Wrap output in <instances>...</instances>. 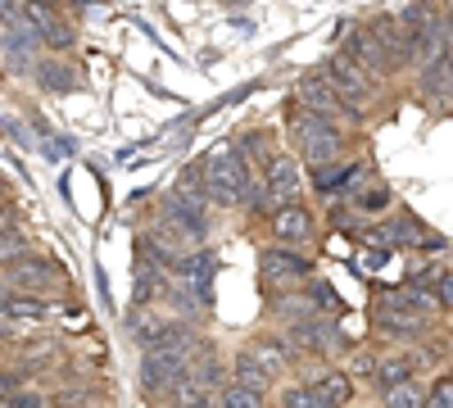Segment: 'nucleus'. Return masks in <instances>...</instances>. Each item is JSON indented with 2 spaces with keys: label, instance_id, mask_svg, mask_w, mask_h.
<instances>
[{
  "label": "nucleus",
  "instance_id": "obj_3",
  "mask_svg": "<svg viewBox=\"0 0 453 408\" xmlns=\"http://www.w3.org/2000/svg\"><path fill=\"white\" fill-rule=\"evenodd\" d=\"M290 100H295L299 109H313V114H322V119H331V123H340V127H349V132H358V127L372 123V109L354 104L345 91L326 78L322 68H318V73H304V78L295 82Z\"/></svg>",
  "mask_w": 453,
  "mask_h": 408
},
{
  "label": "nucleus",
  "instance_id": "obj_22",
  "mask_svg": "<svg viewBox=\"0 0 453 408\" xmlns=\"http://www.w3.org/2000/svg\"><path fill=\"white\" fill-rule=\"evenodd\" d=\"M422 367H418V354H381V367H376V377H372V386H376V395L381 390H390V386H399V381H408V377H418Z\"/></svg>",
  "mask_w": 453,
  "mask_h": 408
},
{
  "label": "nucleus",
  "instance_id": "obj_24",
  "mask_svg": "<svg viewBox=\"0 0 453 408\" xmlns=\"http://www.w3.org/2000/svg\"><path fill=\"white\" fill-rule=\"evenodd\" d=\"M426 399H431V390L422 386V377H408V381L381 390V408H426Z\"/></svg>",
  "mask_w": 453,
  "mask_h": 408
},
{
  "label": "nucleus",
  "instance_id": "obj_11",
  "mask_svg": "<svg viewBox=\"0 0 453 408\" xmlns=\"http://www.w3.org/2000/svg\"><path fill=\"white\" fill-rule=\"evenodd\" d=\"M286 336L304 350V354H318V358H340L349 350V336H345V327H340L335 318L318 313V318H304V322H290L286 327Z\"/></svg>",
  "mask_w": 453,
  "mask_h": 408
},
{
  "label": "nucleus",
  "instance_id": "obj_6",
  "mask_svg": "<svg viewBox=\"0 0 453 408\" xmlns=\"http://www.w3.org/2000/svg\"><path fill=\"white\" fill-rule=\"evenodd\" d=\"M258 277H263V286H273V295L299 290L313 281V258L290 250V245H263L258 250Z\"/></svg>",
  "mask_w": 453,
  "mask_h": 408
},
{
  "label": "nucleus",
  "instance_id": "obj_7",
  "mask_svg": "<svg viewBox=\"0 0 453 408\" xmlns=\"http://www.w3.org/2000/svg\"><path fill=\"white\" fill-rule=\"evenodd\" d=\"M372 327L390 341H418L422 331L431 327V313L412 309L403 290H381L376 295V313H372Z\"/></svg>",
  "mask_w": 453,
  "mask_h": 408
},
{
  "label": "nucleus",
  "instance_id": "obj_33",
  "mask_svg": "<svg viewBox=\"0 0 453 408\" xmlns=\"http://www.w3.org/2000/svg\"><path fill=\"white\" fill-rule=\"evenodd\" d=\"M309 290H313V300H318V309H322L326 318H331V313H340V300H335V290H331V286H326L322 277H313V281H309Z\"/></svg>",
  "mask_w": 453,
  "mask_h": 408
},
{
  "label": "nucleus",
  "instance_id": "obj_13",
  "mask_svg": "<svg viewBox=\"0 0 453 408\" xmlns=\"http://www.w3.org/2000/svg\"><path fill=\"white\" fill-rule=\"evenodd\" d=\"M64 281V268L46 254H27L19 264H5V290H23V295H46Z\"/></svg>",
  "mask_w": 453,
  "mask_h": 408
},
{
  "label": "nucleus",
  "instance_id": "obj_38",
  "mask_svg": "<svg viewBox=\"0 0 453 408\" xmlns=\"http://www.w3.org/2000/svg\"><path fill=\"white\" fill-rule=\"evenodd\" d=\"M32 5H55V10H59V5H64V0H32Z\"/></svg>",
  "mask_w": 453,
  "mask_h": 408
},
{
  "label": "nucleus",
  "instance_id": "obj_29",
  "mask_svg": "<svg viewBox=\"0 0 453 408\" xmlns=\"http://www.w3.org/2000/svg\"><path fill=\"white\" fill-rule=\"evenodd\" d=\"M236 141H241V150H245V155H250V159H254L258 168H263V164H268V159L277 155V145H273V132H263V127H250V132H241Z\"/></svg>",
  "mask_w": 453,
  "mask_h": 408
},
{
  "label": "nucleus",
  "instance_id": "obj_10",
  "mask_svg": "<svg viewBox=\"0 0 453 408\" xmlns=\"http://www.w3.org/2000/svg\"><path fill=\"white\" fill-rule=\"evenodd\" d=\"M263 181H268V204L273 213L286 209V204H299L309 191V168L299 164L295 150H277L268 164H263Z\"/></svg>",
  "mask_w": 453,
  "mask_h": 408
},
{
  "label": "nucleus",
  "instance_id": "obj_18",
  "mask_svg": "<svg viewBox=\"0 0 453 408\" xmlns=\"http://www.w3.org/2000/svg\"><path fill=\"white\" fill-rule=\"evenodd\" d=\"M191 381H200L204 390H222L226 381H232V363L222 358V350L213 345V341H204L200 350H196V363H191Z\"/></svg>",
  "mask_w": 453,
  "mask_h": 408
},
{
  "label": "nucleus",
  "instance_id": "obj_1",
  "mask_svg": "<svg viewBox=\"0 0 453 408\" xmlns=\"http://www.w3.org/2000/svg\"><path fill=\"white\" fill-rule=\"evenodd\" d=\"M286 141H290V150L299 155L304 168H326V164H340L349 155L354 132L322 119V114H313V109H299L290 100L286 104Z\"/></svg>",
  "mask_w": 453,
  "mask_h": 408
},
{
  "label": "nucleus",
  "instance_id": "obj_12",
  "mask_svg": "<svg viewBox=\"0 0 453 408\" xmlns=\"http://www.w3.org/2000/svg\"><path fill=\"white\" fill-rule=\"evenodd\" d=\"M340 50H345L349 59H358L376 82H395V78H390V50H386L381 36H376L372 23H354V27L345 32V42H340Z\"/></svg>",
  "mask_w": 453,
  "mask_h": 408
},
{
  "label": "nucleus",
  "instance_id": "obj_14",
  "mask_svg": "<svg viewBox=\"0 0 453 408\" xmlns=\"http://www.w3.org/2000/svg\"><path fill=\"white\" fill-rule=\"evenodd\" d=\"M268 236H273L277 245L304 250V245L318 241V218H313V209H309L304 200H299V204H286V209H277V213L268 218Z\"/></svg>",
  "mask_w": 453,
  "mask_h": 408
},
{
  "label": "nucleus",
  "instance_id": "obj_2",
  "mask_svg": "<svg viewBox=\"0 0 453 408\" xmlns=\"http://www.w3.org/2000/svg\"><path fill=\"white\" fill-rule=\"evenodd\" d=\"M204 173H209V200L213 209H241L250 181L258 177V164L241 150V141H222L204 155Z\"/></svg>",
  "mask_w": 453,
  "mask_h": 408
},
{
  "label": "nucleus",
  "instance_id": "obj_25",
  "mask_svg": "<svg viewBox=\"0 0 453 408\" xmlns=\"http://www.w3.org/2000/svg\"><path fill=\"white\" fill-rule=\"evenodd\" d=\"M159 408H218V395H213V390H204L200 381H186V386H177Z\"/></svg>",
  "mask_w": 453,
  "mask_h": 408
},
{
  "label": "nucleus",
  "instance_id": "obj_21",
  "mask_svg": "<svg viewBox=\"0 0 453 408\" xmlns=\"http://www.w3.org/2000/svg\"><path fill=\"white\" fill-rule=\"evenodd\" d=\"M232 381H241V386H250V390H258V395H273V386H277V377H273L245 345H241L236 358H232Z\"/></svg>",
  "mask_w": 453,
  "mask_h": 408
},
{
  "label": "nucleus",
  "instance_id": "obj_30",
  "mask_svg": "<svg viewBox=\"0 0 453 408\" xmlns=\"http://www.w3.org/2000/svg\"><path fill=\"white\" fill-rule=\"evenodd\" d=\"M27 254H32L27 236L14 232V227H5V236H0V258H5V264H19V258H27Z\"/></svg>",
  "mask_w": 453,
  "mask_h": 408
},
{
  "label": "nucleus",
  "instance_id": "obj_37",
  "mask_svg": "<svg viewBox=\"0 0 453 408\" xmlns=\"http://www.w3.org/2000/svg\"><path fill=\"white\" fill-rule=\"evenodd\" d=\"M426 408H449V404H444V399H440V395L431 390V399H426Z\"/></svg>",
  "mask_w": 453,
  "mask_h": 408
},
{
  "label": "nucleus",
  "instance_id": "obj_28",
  "mask_svg": "<svg viewBox=\"0 0 453 408\" xmlns=\"http://www.w3.org/2000/svg\"><path fill=\"white\" fill-rule=\"evenodd\" d=\"M218 408H268V395H258V390H250L241 381H226L218 390Z\"/></svg>",
  "mask_w": 453,
  "mask_h": 408
},
{
  "label": "nucleus",
  "instance_id": "obj_19",
  "mask_svg": "<svg viewBox=\"0 0 453 408\" xmlns=\"http://www.w3.org/2000/svg\"><path fill=\"white\" fill-rule=\"evenodd\" d=\"M173 191L181 196V200H191L196 209H213V200H209V173H204V159H191L181 173H177V181H173Z\"/></svg>",
  "mask_w": 453,
  "mask_h": 408
},
{
  "label": "nucleus",
  "instance_id": "obj_4",
  "mask_svg": "<svg viewBox=\"0 0 453 408\" xmlns=\"http://www.w3.org/2000/svg\"><path fill=\"white\" fill-rule=\"evenodd\" d=\"M200 345H155V350H141V395L164 404L177 386L191 381V363H196Z\"/></svg>",
  "mask_w": 453,
  "mask_h": 408
},
{
  "label": "nucleus",
  "instance_id": "obj_31",
  "mask_svg": "<svg viewBox=\"0 0 453 408\" xmlns=\"http://www.w3.org/2000/svg\"><path fill=\"white\" fill-rule=\"evenodd\" d=\"M91 399H96V386H68V390H59L50 404H55V408H91Z\"/></svg>",
  "mask_w": 453,
  "mask_h": 408
},
{
  "label": "nucleus",
  "instance_id": "obj_9",
  "mask_svg": "<svg viewBox=\"0 0 453 408\" xmlns=\"http://www.w3.org/2000/svg\"><path fill=\"white\" fill-rule=\"evenodd\" d=\"M322 73H326V78L340 87V91H345L354 104H363V109H372V114H376V109H381V96H386V82H376L372 78V73L358 64V59H349L345 50H335L326 64H322Z\"/></svg>",
  "mask_w": 453,
  "mask_h": 408
},
{
  "label": "nucleus",
  "instance_id": "obj_15",
  "mask_svg": "<svg viewBox=\"0 0 453 408\" xmlns=\"http://www.w3.org/2000/svg\"><path fill=\"white\" fill-rule=\"evenodd\" d=\"M23 19H32V32H36V42H42L46 50H73L78 46V27H73L55 5H32V0H23Z\"/></svg>",
  "mask_w": 453,
  "mask_h": 408
},
{
  "label": "nucleus",
  "instance_id": "obj_35",
  "mask_svg": "<svg viewBox=\"0 0 453 408\" xmlns=\"http://www.w3.org/2000/svg\"><path fill=\"white\" fill-rule=\"evenodd\" d=\"M435 295H440V304H444V309H453V268H444V273H440Z\"/></svg>",
  "mask_w": 453,
  "mask_h": 408
},
{
  "label": "nucleus",
  "instance_id": "obj_17",
  "mask_svg": "<svg viewBox=\"0 0 453 408\" xmlns=\"http://www.w3.org/2000/svg\"><path fill=\"white\" fill-rule=\"evenodd\" d=\"M32 78H36V87H42L46 96H73V91H78L82 87V73L78 68H73V59H36V68H32Z\"/></svg>",
  "mask_w": 453,
  "mask_h": 408
},
{
  "label": "nucleus",
  "instance_id": "obj_8",
  "mask_svg": "<svg viewBox=\"0 0 453 408\" xmlns=\"http://www.w3.org/2000/svg\"><path fill=\"white\" fill-rule=\"evenodd\" d=\"M159 227L181 250H200V245H209V209H196L191 200H181L177 191H168L159 200Z\"/></svg>",
  "mask_w": 453,
  "mask_h": 408
},
{
  "label": "nucleus",
  "instance_id": "obj_27",
  "mask_svg": "<svg viewBox=\"0 0 453 408\" xmlns=\"http://www.w3.org/2000/svg\"><path fill=\"white\" fill-rule=\"evenodd\" d=\"M277 404H281V408H326V399L318 395L313 381H290V386H281Z\"/></svg>",
  "mask_w": 453,
  "mask_h": 408
},
{
  "label": "nucleus",
  "instance_id": "obj_5",
  "mask_svg": "<svg viewBox=\"0 0 453 408\" xmlns=\"http://www.w3.org/2000/svg\"><path fill=\"white\" fill-rule=\"evenodd\" d=\"M363 241L376 250H426V254H440L449 250V241L431 227H422L412 213H399V218H386V222H376V227H363Z\"/></svg>",
  "mask_w": 453,
  "mask_h": 408
},
{
  "label": "nucleus",
  "instance_id": "obj_32",
  "mask_svg": "<svg viewBox=\"0 0 453 408\" xmlns=\"http://www.w3.org/2000/svg\"><path fill=\"white\" fill-rule=\"evenodd\" d=\"M0 408H55L42 390H32V386H23L14 399H0Z\"/></svg>",
  "mask_w": 453,
  "mask_h": 408
},
{
  "label": "nucleus",
  "instance_id": "obj_39",
  "mask_svg": "<svg viewBox=\"0 0 453 408\" xmlns=\"http://www.w3.org/2000/svg\"><path fill=\"white\" fill-rule=\"evenodd\" d=\"M444 114H453V100H449V109H444Z\"/></svg>",
  "mask_w": 453,
  "mask_h": 408
},
{
  "label": "nucleus",
  "instance_id": "obj_34",
  "mask_svg": "<svg viewBox=\"0 0 453 408\" xmlns=\"http://www.w3.org/2000/svg\"><path fill=\"white\" fill-rule=\"evenodd\" d=\"M376 367H381V354L354 350V363H349V373H354V377H376Z\"/></svg>",
  "mask_w": 453,
  "mask_h": 408
},
{
  "label": "nucleus",
  "instance_id": "obj_23",
  "mask_svg": "<svg viewBox=\"0 0 453 408\" xmlns=\"http://www.w3.org/2000/svg\"><path fill=\"white\" fill-rule=\"evenodd\" d=\"M349 204H354V213H358V218H381V213H390V209H395V191L386 187V181H376V177H372L363 191H354V196H349Z\"/></svg>",
  "mask_w": 453,
  "mask_h": 408
},
{
  "label": "nucleus",
  "instance_id": "obj_16",
  "mask_svg": "<svg viewBox=\"0 0 453 408\" xmlns=\"http://www.w3.org/2000/svg\"><path fill=\"white\" fill-rule=\"evenodd\" d=\"M173 277L181 281V286H191L204 304H213V277H218V254L209 250V245H200V250H186L181 254V264L173 268Z\"/></svg>",
  "mask_w": 453,
  "mask_h": 408
},
{
  "label": "nucleus",
  "instance_id": "obj_36",
  "mask_svg": "<svg viewBox=\"0 0 453 408\" xmlns=\"http://www.w3.org/2000/svg\"><path fill=\"white\" fill-rule=\"evenodd\" d=\"M435 395L453 408V367H449V373H440V381H435Z\"/></svg>",
  "mask_w": 453,
  "mask_h": 408
},
{
  "label": "nucleus",
  "instance_id": "obj_20",
  "mask_svg": "<svg viewBox=\"0 0 453 408\" xmlns=\"http://www.w3.org/2000/svg\"><path fill=\"white\" fill-rule=\"evenodd\" d=\"M304 381H313V386H318V395L326 399V408H345V404L358 395V386H354V373H340V367H326V373H318V377H304Z\"/></svg>",
  "mask_w": 453,
  "mask_h": 408
},
{
  "label": "nucleus",
  "instance_id": "obj_26",
  "mask_svg": "<svg viewBox=\"0 0 453 408\" xmlns=\"http://www.w3.org/2000/svg\"><path fill=\"white\" fill-rule=\"evenodd\" d=\"M46 313H55L42 295H23V290H5V318L14 322V318H46Z\"/></svg>",
  "mask_w": 453,
  "mask_h": 408
}]
</instances>
